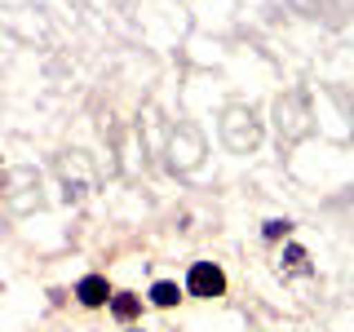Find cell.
I'll return each mask as SVG.
<instances>
[{
  "instance_id": "5b68a950",
  "label": "cell",
  "mask_w": 354,
  "mask_h": 332,
  "mask_svg": "<svg viewBox=\"0 0 354 332\" xmlns=\"http://www.w3.org/2000/svg\"><path fill=\"white\" fill-rule=\"evenodd\" d=\"M283 270H292V275H310V257H306V248H283Z\"/></svg>"
},
{
  "instance_id": "3957f363",
  "label": "cell",
  "mask_w": 354,
  "mask_h": 332,
  "mask_svg": "<svg viewBox=\"0 0 354 332\" xmlns=\"http://www.w3.org/2000/svg\"><path fill=\"white\" fill-rule=\"evenodd\" d=\"M111 315H115L120 324H133V319L142 315V302L133 293H111Z\"/></svg>"
},
{
  "instance_id": "7a4b0ae2",
  "label": "cell",
  "mask_w": 354,
  "mask_h": 332,
  "mask_svg": "<svg viewBox=\"0 0 354 332\" xmlns=\"http://www.w3.org/2000/svg\"><path fill=\"white\" fill-rule=\"evenodd\" d=\"M75 297H80L84 306H106L111 302V288H106L102 275H84V279L75 284Z\"/></svg>"
},
{
  "instance_id": "8992f818",
  "label": "cell",
  "mask_w": 354,
  "mask_h": 332,
  "mask_svg": "<svg viewBox=\"0 0 354 332\" xmlns=\"http://www.w3.org/2000/svg\"><path fill=\"white\" fill-rule=\"evenodd\" d=\"M288 230H292V221H283V217H274V221H266V239H283Z\"/></svg>"
},
{
  "instance_id": "277c9868",
  "label": "cell",
  "mask_w": 354,
  "mask_h": 332,
  "mask_svg": "<svg viewBox=\"0 0 354 332\" xmlns=\"http://www.w3.org/2000/svg\"><path fill=\"white\" fill-rule=\"evenodd\" d=\"M151 302H155V306H177V302H182V288L169 284V279H160V284L151 288Z\"/></svg>"
},
{
  "instance_id": "6da1fadb",
  "label": "cell",
  "mask_w": 354,
  "mask_h": 332,
  "mask_svg": "<svg viewBox=\"0 0 354 332\" xmlns=\"http://www.w3.org/2000/svg\"><path fill=\"white\" fill-rule=\"evenodd\" d=\"M186 288H191V297H204V302H213V297L226 293V275H221L213 261H195L191 275H186Z\"/></svg>"
}]
</instances>
